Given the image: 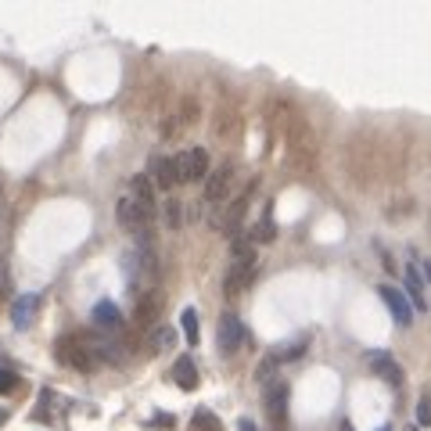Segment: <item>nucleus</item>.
I'll return each mask as SVG.
<instances>
[{
  "mask_svg": "<svg viewBox=\"0 0 431 431\" xmlns=\"http://www.w3.org/2000/svg\"><path fill=\"white\" fill-rule=\"evenodd\" d=\"M177 177H180V184L208 180V155H205V147H187L177 158Z\"/></svg>",
  "mask_w": 431,
  "mask_h": 431,
  "instance_id": "4",
  "label": "nucleus"
},
{
  "mask_svg": "<svg viewBox=\"0 0 431 431\" xmlns=\"http://www.w3.org/2000/svg\"><path fill=\"white\" fill-rule=\"evenodd\" d=\"M377 295H381V302L392 309V316H396L399 328H410V323H413V306H410L406 291L396 288V284H381V288H377Z\"/></svg>",
  "mask_w": 431,
  "mask_h": 431,
  "instance_id": "6",
  "label": "nucleus"
},
{
  "mask_svg": "<svg viewBox=\"0 0 431 431\" xmlns=\"http://www.w3.org/2000/svg\"><path fill=\"white\" fill-rule=\"evenodd\" d=\"M94 323H97V331H104V335H119L123 331V309L116 306V302H108V298H101L97 306H94Z\"/></svg>",
  "mask_w": 431,
  "mask_h": 431,
  "instance_id": "8",
  "label": "nucleus"
},
{
  "mask_svg": "<svg viewBox=\"0 0 431 431\" xmlns=\"http://www.w3.org/2000/svg\"><path fill=\"white\" fill-rule=\"evenodd\" d=\"M237 431H259V427H255V420H248V417H241V420H237Z\"/></svg>",
  "mask_w": 431,
  "mask_h": 431,
  "instance_id": "25",
  "label": "nucleus"
},
{
  "mask_svg": "<svg viewBox=\"0 0 431 431\" xmlns=\"http://www.w3.org/2000/svg\"><path fill=\"white\" fill-rule=\"evenodd\" d=\"M191 427H194V431H223V420L212 417L208 410H198V413L191 417Z\"/></svg>",
  "mask_w": 431,
  "mask_h": 431,
  "instance_id": "17",
  "label": "nucleus"
},
{
  "mask_svg": "<svg viewBox=\"0 0 431 431\" xmlns=\"http://www.w3.org/2000/svg\"><path fill=\"white\" fill-rule=\"evenodd\" d=\"M266 410H269L274 420H284V413H288V385L284 381H269L266 385Z\"/></svg>",
  "mask_w": 431,
  "mask_h": 431,
  "instance_id": "13",
  "label": "nucleus"
},
{
  "mask_svg": "<svg viewBox=\"0 0 431 431\" xmlns=\"http://www.w3.org/2000/svg\"><path fill=\"white\" fill-rule=\"evenodd\" d=\"M406 431H420V427H417V424H410V427H406Z\"/></svg>",
  "mask_w": 431,
  "mask_h": 431,
  "instance_id": "29",
  "label": "nucleus"
},
{
  "mask_svg": "<svg viewBox=\"0 0 431 431\" xmlns=\"http://www.w3.org/2000/svg\"><path fill=\"white\" fill-rule=\"evenodd\" d=\"M406 298H410V306L427 309V298H424V277H420V269H417V266L406 269Z\"/></svg>",
  "mask_w": 431,
  "mask_h": 431,
  "instance_id": "15",
  "label": "nucleus"
},
{
  "mask_svg": "<svg viewBox=\"0 0 431 431\" xmlns=\"http://www.w3.org/2000/svg\"><path fill=\"white\" fill-rule=\"evenodd\" d=\"M427 424H431V392H424L417 403V427H427Z\"/></svg>",
  "mask_w": 431,
  "mask_h": 431,
  "instance_id": "21",
  "label": "nucleus"
},
{
  "mask_svg": "<svg viewBox=\"0 0 431 431\" xmlns=\"http://www.w3.org/2000/svg\"><path fill=\"white\" fill-rule=\"evenodd\" d=\"M255 262H259V255H255L252 237H248V241H245V237L230 241V269H227V281H223V291H227V295H237V291L255 277Z\"/></svg>",
  "mask_w": 431,
  "mask_h": 431,
  "instance_id": "1",
  "label": "nucleus"
},
{
  "mask_svg": "<svg viewBox=\"0 0 431 431\" xmlns=\"http://www.w3.org/2000/svg\"><path fill=\"white\" fill-rule=\"evenodd\" d=\"M173 345V331L166 328V323H158V328L151 331V352H162V349H169Z\"/></svg>",
  "mask_w": 431,
  "mask_h": 431,
  "instance_id": "18",
  "label": "nucleus"
},
{
  "mask_svg": "<svg viewBox=\"0 0 431 431\" xmlns=\"http://www.w3.org/2000/svg\"><path fill=\"white\" fill-rule=\"evenodd\" d=\"M216 342H220V352L223 356H234L245 345V323L234 313H223L220 316V328H216Z\"/></svg>",
  "mask_w": 431,
  "mask_h": 431,
  "instance_id": "5",
  "label": "nucleus"
},
{
  "mask_svg": "<svg viewBox=\"0 0 431 431\" xmlns=\"http://www.w3.org/2000/svg\"><path fill=\"white\" fill-rule=\"evenodd\" d=\"M252 237H255V241H274V220L266 216V220H262V223L252 230Z\"/></svg>",
  "mask_w": 431,
  "mask_h": 431,
  "instance_id": "23",
  "label": "nucleus"
},
{
  "mask_svg": "<svg viewBox=\"0 0 431 431\" xmlns=\"http://www.w3.org/2000/svg\"><path fill=\"white\" fill-rule=\"evenodd\" d=\"M180 220H184V201L166 198V223H169L173 230H180Z\"/></svg>",
  "mask_w": 431,
  "mask_h": 431,
  "instance_id": "20",
  "label": "nucleus"
},
{
  "mask_svg": "<svg viewBox=\"0 0 431 431\" xmlns=\"http://www.w3.org/2000/svg\"><path fill=\"white\" fill-rule=\"evenodd\" d=\"M130 194H133V205H137V216L151 227L155 223V216H158V198H155V184L147 173H137L130 180Z\"/></svg>",
  "mask_w": 431,
  "mask_h": 431,
  "instance_id": "3",
  "label": "nucleus"
},
{
  "mask_svg": "<svg viewBox=\"0 0 431 431\" xmlns=\"http://www.w3.org/2000/svg\"><path fill=\"white\" fill-rule=\"evenodd\" d=\"M342 431H352V424H349V420H342Z\"/></svg>",
  "mask_w": 431,
  "mask_h": 431,
  "instance_id": "26",
  "label": "nucleus"
},
{
  "mask_svg": "<svg viewBox=\"0 0 431 431\" xmlns=\"http://www.w3.org/2000/svg\"><path fill=\"white\" fill-rule=\"evenodd\" d=\"M366 366H370L377 377H381V381H388V385H396V388L403 385V366H399L388 352H370V356H366Z\"/></svg>",
  "mask_w": 431,
  "mask_h": 431,
  "instance_id": "9",
  "label": "nucleus"
},
{
  "mask_svg": "<svg viewBox=\"0 0 431 431\" xmlns=\"http://www.w3.org/2000/svg\"><path fill=\"white\" fill-rule=\"evenodd\" d=\"M36 313H40V295H22V298H15V302H11V323H15L18 331L33 328Z\"/></svg>",
  "mask_w": 431,
  "mask_h": 431,
  "instance_id": "11",
  "label": "nucleus"
},
{
  "mask_svg": "<svg viewBox=\"0 0 431 431\" xmlns=\"http://www.w3.org/2000/svg\"><path fill=\"white\" fill-rule=\"evenodd\" d=\"M173 377H177V385H180L184 392H194V388H198V370H194V359H191V356H180V359L173 363Z\"/></svg>",
  "mask_w": 431,
  "mask_h": 431,
  "instance_id": "14",
  "label": "nucleus"
},
{
  "mask_svg": "<svg viewBox=\"0 0 431 431\" xmlns=\"http://www.w3.org/2000/svg\"><path fill=\"white\" fill-rule=\"evenodd\" d=\"M54 356H58V363H65L69 370H94V356L90 349L79 342V335H62L58 342H54Z\"/></svg>",
  "mask_w": 431,
  "mask_h": 431,
  "instance_id": "2",
  "label": "nucleus"
},
{
  "mask_svg": "<svg viewBox=\"0 0 431 431\" xmlns=\"http://www.w3.org/2000/svg\"><path fill=\"white\" fill-rule=\"evenodd\" d=\"M377 431H392V427H388V424H381V427H377Z\"/></svg>",
  "mask_w": 431,
  "mask_h": 431,
  "instance_id": "28",
  "label": "nucleus"
},
{
  "mask_svg": "<svg viewBox=\"0 0 431 431\" xmlns=\"http://www.w3.org/2000/svg\"><path fill=\"white\" fill-rule=\"evenodd\" d=\"M230 184H234V169L230 166H220L216 173H208V180H205V198L208 201H223L230 194Z\"/></svg>",
  "mask_w": 431,
  "mask_h": 431,
  "instance_id": "12",
  "label": "nucleus"
},
{
  "mask_svg": "<svg viewBox=\"0 0 431 431\" xmlns=\"http://www.w3.org/2000/svg\"><path fill=\"white\" fill-rule=\"evenodd\" d=\"M15 291V277H11V262L0 255V298H8Z\"/></svg>",
  "mask_w": 431,
  "mask_h": 431,
  "instance_id": "19",
  "label": "nucleus"
},
{
  "mask_svg": "<svg viewBox=\"0 0 431 431\" xmlns=\"http://www.w3.org/2000/svg\"><path fill=\"white\" fill-rule=\"evenodd\" d=\"M0 424H8V413L4 410H0Z\"/></svg>",
  "mask_w": 431,
  "mask_h": 431,
  "instance_id": "27",
  "label": "nucleus"
},
{
  "mask_svg": "<svg viewBox=\"0 0 431 431\" xmlns=\"http://www.w3.org/2000/svg\"><path fill=\"white\" fill-rule=\"evenodd\" d=\"M306 352V342H295V345H288V352H281L277 359H298Z\"/></svg>",
  "mask_w": 431,
  "mask_h": 431,
  "instance_id": "24",
  "label": "nucleus"
},
{
  "mask_svg": "<svg viewBox=\"0 0 431 431\" xmlns=\"http://www.w3.org/2000/svg\"><path fill=\"white\" fill-rule=\"evenodd\" d=\"M133 323H137V331H147V335L158 328V298L151 291L133 302Z\"/></svg>",
  "mask_w": 431,
  "mask_h": 431,
  "instance_id": "10",
  "label": "nucleus"
},
{
  "mask_svg": "<svg viewBox=\"0 0 431 431\" xmlns=\"http://www.w3.org/2000/svg\"><path fill=\"white\" fill-rule=\"evenodd\" d=\"M15 385H18V377H15L8 366H0V396H11Z\"/></svg>",
  "mask_w": 431,
  "mask_h": 431,
  "instance_id": "22",
  "label": "nucleus"
},
{
  "mask_svg": "<svg viewBox=\"0 0 431 431\" xmlns=\"http://www.w3.org/2000/svg\"><path fill=\"white\" fill-rule=\"evenodd\" d=\"M151 184H155V191H173L177 184H180V177H177V158H169V155H158V158H151Z\"/></svg>",
  "mask_w": 431,
  "mask_h": 431,
  "instance_id": "7",
  "label": "nucleus"
},
{
  "mask_svg": "<svg viewBox=\"0 0 431 431\" xmlns=\"http://www.w3.org/2000/svg\"><path fill=\"white\" fill-rule=\"evenodd\" d=\"M180 328H184V338H187V345H198V338H201V323H198V313H194L191 306L180 313Z\"/></svg>",
  "mask_w": 431,
  "mask_h": 431,
  "instance_id": "16",
  "label": "nucleus"
}]
</instances>
